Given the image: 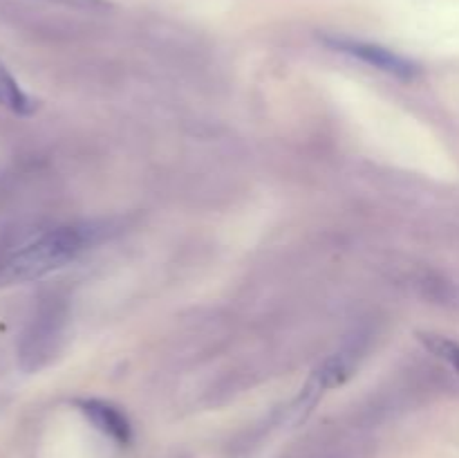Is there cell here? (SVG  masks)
Here are the masks:
<instances>
[{
	"label": "cell",
	"mask_w": 459,
	"mask_h": 458,
	"mask_svg": "<svg viewBox=\"0 0 459 458\" xmlns=\"http://www.w3.org/2000/svg\"><path fill=\"white\" fill-rule=\"evenodd\" d=\"M9 242H0V265H3V260H4V256H7V251H9Z\"/></svg>",
	"instance_id": "8"
},
{
	"label": "cell",
	"mask_w": 459,
	"mask_h": 458,
	"mask_svg": "<svg viewBox=\"0 0 459 458\" xmlns=\"http://www.w3.org/2000/svg\"><path fill=\"white\" fill-rule=\"evenodd\" d=\"M49 3L65 4V7H76V9H88V12H94V9H108L106 0H49Z\"/></svg>",
	"instance_id": "7"
},
{
	"label": "cell",
	"mask_w": 459,
	"mask_h": 458,
	"mask_svg": "<svg viewBox=\"0 0 459 458\" xmlns=\"http://www.w3.org/2000/svg\"><path fill=\"white\" fill-rule=\"evenodd\" d=\"M323 43L330 45L332 49L336 52L350 54V57L359 58V61L368 63V66L377 67V70L385 72V75H393L397 79L403 81H412L415 76H420V66L408 58L399 57L397 52L388 48H381V45L375 43H366V40H357V39H345V36H325Z\"/></svg>",
	"instance_id": "2"
},
{
	"label": "cell",
	"mask_w": 459,
	"mask_h": 458,
	"mask_svg": "<svg viewBox=\"0 0 459 458\" xmlns=\"http://www.w3.org/2000/svg\"><path fill=\"white\" fill-rule=\"evenodd\" d=\"M0 108H7L13 115H31L36 110V103L25 90L21 88V84L16 81V76L9 72V67L0 61Z\"/></svg>",
	"instance_id": "5"
},
{
	"label": "cell",
	"mask_w": 459,
	"mask_h": 458,
	"mask_svg": "<svg viewBox=\"0 0 459 458\" xmlns=\"http://www.w3.org/2000/svg\"><path fill=\"white\" fill-rule=\"evenodd\" d=\"M420 341L435 355L437 359L446 362L448 366L455 368L459 373V344L448 339L444 335H435V332H420Z\"/></svg>",
	"instance_id": "6"
},
{
	"label": "cell",
	"mask_w": 459,
	"mask_h": 458,
	"mask_svg": "<svg viewBox=\"0 0 459 458\" xmlns=\"http://www.w3.org/2000/svg\"><path fill=\"white\" fill-rule=\"evenodd\" d=\"M58 337V314L52 308H40L27 326L21 339V366L27 371H36L43 366L56 350Z\"/></svg>",
	"instance_id": "3"
},
{
	"label": "cell",
	"mask_w": 459,
	"mask_h": 458,
	"mask_svg": "<svg viewBox=\"0 0 459 458\" xmlns=\"http://www.w3.org/2000/svg\"><path fill=\"white\" fill-rule=\"evenodd\" d=\"M76 404H79L81 411L90 418V422L97 429H101L103 434L119 440V443H128L133 431H130V422L126 420V416L119 409L108 402H101V400H79Z\"/></svg>",
	"instance_id": "4"
},
{
	"label": "cell",
	"mask_w": 459,
	"mask_h": 458,
	"mask_svg": "<svg viewBox=\"0 0 459 458\" xmlns=\"http://www.w3.org/2000/svg\"><path fill=\"white\" fill-rule=\"evenodd\" d=\"M92 227L65 225L21 245H12L0 265V286L30 283L56 272L63 265L72 263L92 242Z\"/></svg>",
	"instance_id": "1"
}]
</instances>
